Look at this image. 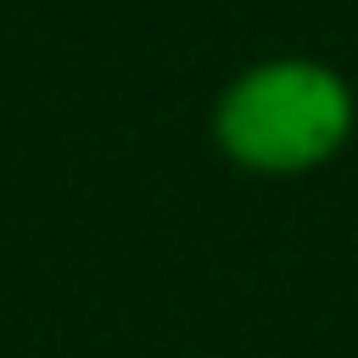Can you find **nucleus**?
Wrapping results in <instances>:
<instances>
[{"instance_id":"f257e3e1","label":"nucleus","mask_w":358,"mask_h":358,"mask_svg":"<svg viewBox=\"0 0 358 358\" xmlns=\"http://www.w3.org/2000/svg\"><path fill=\"white\" fill-rule=\"evenodd\" d=\"M358 129L352 84L313 56H263L213 101V145L263 179H296L347 151Z\"/></svg>"}]
</instances>
